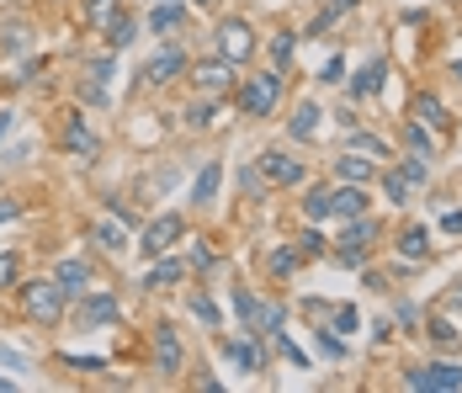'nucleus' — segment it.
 <instances>
[{"mask_svg":"<svg viewBox=\"0 0 462 393\" xmlns=\"http://www.w3.org/2000/svg\"><path fill=\"white\" fill-rule=\"evenodd\" d=\"M378 234H383V228H378V219H372V213L346 219V224H341V250H330V255H335L346 272H361V266H367V250L378 245Z\"/></svg>","mask_w":462,"mask_h":393,"instance_id":"f257e3e1","label":"nucleus"},{"mask_svg":"<svg viewBox=\"0 0 462 393\" xmlns=\"http://www.w3.org/2000/svg\"><path fill=\"white\" fill-rule=\"evenodd\" d=\"M282 102V69H261L239 85V112L244 117H271Z\"/></svg>","mask_w":462,"mask_h":393,"instance_id":"f03ea898","label":"nucleus"},{"mask_svg":"<svg viewBox=\"0 0 462 393\" xmlns=\"http://www.w3.org/2000/svg\"><path fill=\"white\" fill-rule=\"evenodd\" d=\"M234 314H239V325H244L250 335H271L277 325H288V308H282V303H266V298H255V292H244V287H234Z\"/></svg>","mask_w":462,"mask_h":393,"instance_id":"7ed1b4c3","label":"nucleus"},{"mask_svg":"<svg viewBox=\"0 0 462 393\" xmlns=\"http://www.w3.org/2000/svg\"><path fill=\"white\" fill-rule=\"evenodd\" d=\"M64 303H69V292L58 287V277L27 281V287H22V308H27V319H38V325H58V319H64Z\"/></svg>","mask_w":462,"mask_h":393,"instance_id":"20e7f679","label":"nucleus"},{"mask_svg":"<svg viewBox=\"0 0 462 393\" xmlns=\"http://www.w3.org/2000/svg\"><path fill=\"white\" fill-rule=\"evenodd\" d=\"M213 43H218V58L244 64V58H255V27H250L244 16H224L218 32H213Z\"/></svg>","mask_w":462,"mask_h":393,"instance_id":"39448f33","label":"nucleus"},{"mask_svg":"<svg viewBox=\"0 0 462 393\" xmlns=\"http://www.w3.org/2000/svg\"><path fill=\"white\" fill-rule=\"evenodd\" d=\"M404 389H425V393H458L462 389V367L458 362H425V367H409Z\"/></svg>","mask_w":462,"mask_h":393,"instance_id":"423d86ee","label":"nucleus"},{"mask_svg":"<svg viewBox=\"0 0 462 393\" xmlns=\"http://www.w3.org/2000/svg\"><path fill=\"white\" fill-rule=\"evenodd\" d=\"M186 75H191V85H197L202 96H224V91H234V64L229 58H197Z\"/></svg>","mask_w":462,"mask_h":393,"instance_id":"0eeeda50","label":"nucleus"},{"mask_svg":"<svg viewBox=\"0 0 462 393\" xmlns=\"http://www.w3.org/2000/svg\"><path fill=\"white\" fill-rule=\"evenodd\" d=\"M181 234H186V228H181V219H175V213H160V219H149V224H144L138 250H144V255H171V245L181 239Z\"/></svg>","mask_w":462,"mask_h":393,"instance_id":"6e6552de","label":"nucleus"},{"mask_svg":"<svg viewBox=\"0 0 462 393\" xmlns=\"http://www.w3.org/2000/svg\"><path fill=\"white\" fill-rule=\"evenodd\" d=\"M261 175H266L271 186H303V181H308L303 160H292L282 149H266V155H261Z\"/></svg>","mask_w":462,"mask_h":393,"instance_id":"1a4fd4ad","label":"nucleus"},{"mask_svg":"<svg viewBox=\"0 0 462 393\" xmlns=\"http://www.w3.org/2000/svg\"><path fill=\"white\" fill-rule=\"evenodd\" d=\"M186 69H191V58L181 54L175 43H165L160 54L149 58V69H144V80H149V85H171V80H181Z\"/></svg>","mask_w":462,"mask_h":393,"instance_id":"9d476101","label":"nucleus"},{"mask_svg":"<svg viewBox=\"0 0 462 393\" xmlns=\"http://www.w3.org/2000/svg\"><path fill=\"white\" fill-rule=\"evenodd\" d=\"M383 85H388V58H367V64L351 75V96H356V102L383 96Z\"/></svg>","mask_w":462,"mask_h":393,"instance_id":"9b49d317","label":"nucleus"},{"mask_svg":"<svg viewBox=\"0 0 462 393\" xmlns=\"http://www.w3.org/2000/svg\"><path fill=\"white\" fill-rule=\"evenodd\" d=\"M155 372H165V378L181 372V335H175L171 319H165V325H155Z\"/></svg>","mask_w":462,"mask_h":393,"instance_id":"f8f14e48","label":"nucleus"},{"mask_svg":"<svg viewBox=\"0 0 462 393\" xmlns=\"http://www.w3.org/2000/svg\"><path fill=\"white\" fill-rule=\"evenodd\" d=\"M75 319H80V330H107V325H117V298L112 292H91Z\"/></svg>","mask_w":462,"mask_h":393,"instance_id":"ddd939ff","label":"nucleus"},{"mask_svg":"<svg viewBox=\"0 0 462 393\" xmlns=\"http://www.w3.org/2000/svg\"><path fill=\"white\" fill-rule=\"evenodd\" d=\"M330 202H335V219H341V224H346V219H361V213L372 208L367 186H351V181H341V186H330Z\"/></svg>","mask_w":462,"mask_h":393,"instance_id":"4468645a","label":"nucleus"},{"mask_svg":"<svg viewBox=\"0 0 462 393\" xmlns=\"http://www.w3.org/2000/svg\"><path fill=\"white\" fill-rule=\"evenodd\" d=\"M96 133L85 128V117H69L64 122V155H75V160H96Z\"/></svg>","mask_w":462,"mask_h":393,"instance_id":"2eb2a0df","label":"nucleus"},{"mask_svg":"<svg viewBox=\"0 0 462 393\" xmlns=\"http://www.w3.org/2000/svg\"><path fill=\"white\" fill-rule=\"evenodd\" d=\"M54 277H58V287H64L69 298H85V292H91V261L69 255V261H58L54 266Z\"/></svg>","mask_w":462,"mask_h":393,"instance_id":"dca6fc26","label":"nucleus"},{"mask_svg":"<svg viewBox=\"0 0 462 393\" xmlns=\"http://www.w3.org/2000/svg\"><path fill=\"white\" fill-rule=\"evenodd\" d=\"M372 175H378V165H372L367 155H356V149H341V160H335V181H351V186H372Z\"/></svg>","mask_w":462,"mask_h":393,"instance_id":"f3484780","label":"nucleus"},{"mask_svg":"<svg viewBox=\"0 0 462 393\" xmlns=\"http://www.w3.org/2000/svg\"><path fill=\"white\" fill-rule=\"evenodd\" d=\"M218 186H224V165H218V160H208V165L197 170V181H191V208H213Z\"/></svg>","mask_w":462,"mask_h":393,"instance_id":"a211bd4d","label":"nucleus"},{"mask_svg":"<svg viewBox=\"0 0 462 393\" xmlns=\"http://www.w3.org/2000/svg\"><path fill=\"white\" fill-rule=\"evenodd\" d=\"M399 255H404L409 266H420V261H431V228L425 224H409L404 234H399V245H394Z\"/></svg>","mask_w":462,"mask_h":393,"instance_id":"6ab92c4d","label":"nucleus"},{"mask_svg":"<svg viewBox=\"0 0 462 393\" xmlns=\"http://www.w3.org/2000/svg\"><path fill=\"white\" fill-rule=\"evenodd\" d=\"M224 351H229V362L239 367V372H261V367H266V351H261V340H229Z\"/></svg>","mask_w":462,"mask_h":393,"instance_id":"aec40b11","label":"nucleus"},{"mask_svg":"<svg viewBox=\"0 0 462 393\" xmlns=\"http://www.w3.org/2000/svg\"><path fill=\"white\" fill-rule=\"evenodd\" d=\"M414 122H431V128H441V133H447V128H452V112L441 107V96L420 91V96H414Z\"/></svg>","mask_w":462,"mask_h":393,"instance_id":"412c9836","label":"nucleus"},{"mask_svg":"<svg viewBox=\"0 0 462 393\" xmlns=\"http://www.w3.org/2000/svg\"><path fill=\"white\" fill-rule=\"evenodd\" d=\"M399 138H404L409 155H420V160H436V155H441V149H436V138L425 133V122H404V128H399Z\"/></svg>","mask_w":462,"mask_h":393,"instance_id":"4be33fe9","label":"nucleus"},{"mask_svg":"<svg viewBox=\"0 0 462 393\" xmlns=\"http://www.w3.org/2000/svg\"><path fill=\"white\" fill-rule=\"evenodd\" d=\"M181 277H186V266H181L175 255H155V272L144 277V287H149V292H160V287H175Z\"/></svg>","mask_w":462,"mask_h":393,"instance_id":"5701e85b","label":"nucleus"},{"mask_svg":"<svg viewBox=\"0 0 462 393\" xmlns=\"http://www.w3.org/2000/svg\"><path fill=\"white\" fill-rule=\"evenodd\" d=\"M117 16H122V0H85V27L91 32H107Z\"/></svg>","mask_w":462,"mask_h":393,"instance_id":"b1692460","label":"nucleus"},{"mask_svg":"<svg viewBox=\"0 0 462 393\" xmlns=\"http://www.w3.org/2000/svg\"><path fill=\"white\" fill-rule=\"evenodd\" d=\"M186 27V5H155L149 11V32H160V38H171Z\"/></svg>","mask_w":462,"mask_h":393,"instance_id":"393cba45","label":"nucleus"},{"mask_svg":"<svg viewBox=\"0 0 462 393\" xmlns=\"http://www.w3.org/2000/svg\"><path fill=\"white\" fill-rule=\"evenodd\" d=\"M91 239H96L102 250H112V255L128 250V234H122V224H112V219H96V224H91Z\"/></svg>","mask_w":462,"mask_h":393,"instance_id":"a878e982","label":"nucleus"},{"mask_svg":"<svg viewBox=\"0 0 462 393\" xmlns=\"http://www.w3.org/2000/svg\"><path fill=\"white\" fill-rule=\"evenodd\" d=\"M288 133L292 138H314L319 133V107L314 102H298V112L288 117Z\"/></svg>","mask_w":462,"mask_h":393,"instance_id":"bb28decb","label":"nucleus"},{"mask_svg":"<svg viewBox=\"0 0 462 393\" xmlns=\"http://www.w3.org/2000/svg\"><path fill=\"white\" fill-rule=\"evenodd\" d=\"M107 43H112V54H122V49H133V43H138V22H133L128 11L107 27Z\"/></svg>","mask_w":462,"mask_h":393,"instance_id":"cd10ccee","label":"nucleus"},{"mask_svg":"<svg viewBox=\"0 0 462 393\" xmlns=\"http://www.w3.org/2000/svg\"><path fill=\"white\" fill-rule=\"evenodd\" d=\"M346 149H356V155H378V160L388 165V138H378V133H361V128H351Z\"/></svg>","mask_w":462,"mask_h":393,"instance_id":"c85d7f7f","label":"nucleus"},{"mask_svg":"<svg viewBox=\"0 0 462 393\" xmlns=\"http://www.w3.org/2000/svg\"><path fill=\"white\" fill-rule=\"evenodd\" d=\"M303 219H335V202H330V186H314L308 197H303Z\"/></svg>","mask_w":462,"mask_h":393,"instance_id":"c756f323","label":"nucleus"},{"mask_svg":"<svg viewBox=\"0 0 462 393\" xmlns=\"http://www.w3.org/2000/svg\"><path fill=\"white\" fill-rule=\"evenodd\" d=\"M298 261H303V250H298V245H277L266 266H271V277H292V272H298Z\"/></svg>","mask_w":462,"mask_h":393,"instance_id":"7c9ffc66","label":"nucleus"},{"mask_svg":"<svg viewBox=\"0 0 462 393\" xmlns=\"http://www.w3.org/2000/svg\"><path fill=\"white\" fill-rule=\"evenodd\" d=\"M218 117H224V107H218V96H213V102H208V96H202V102H197V107H191V112H186V122H191V128H197V133H202V128H213V122H218Z\"/></svg>","mask_w":462,"mask_h":393,"instance_id":"2f4dec72","label":"nucleus"},{"mask_svg":"<svg viewBox=\"0 0 462 393\" xmlns=\"http://www.w3.org/2000/svg\"><path fill=\"white\" fill-rule=\"evenodd\" d=\"M271 345H277V351H282V356H288L292 367H298V372H308V356H303V351H298V340L288 335V330H282V325H277V330H271Z\"/></svg>","mask_w":462,"mask_h":393,"instance_id":"473e14b6","label":"nucleus"},{"mask_svg":"<svg viewBox=\"0 0 462 393\" xmlns=\"http://www.w3.org/2000/svg\"><path fill=\"white\" fill-rule=\"evenodd\" d=\"M399 175H404L409 186H425V181H431V160H420V155H404V160H399Z\"/></svg>","mask_w":462,"mask_h":393,"instance_id":"72a5a7b5","label":"nucleus"},{"mask_svg":"<svg viewBox=\"0 0 462 393\" xmlns=\"http://www.w3.org/2000/svg\"><path fill=\"white\" fill-rule=\"evenodd\" d=\"M431 345H441V351H458V345H462L458 325H452V319H431Z\"/></svg>","mask_w":462,"mask_h":393,"instance_id":"f704fd0d","label":"nucleus"},{"mask_svg":"<svg viewBox=\"0 0 462 393\" xmlns=\"http://www.w3.org/2000/svg\"><path fill=\"white\" fill-rule=\"evenodd\" d=\"M383 197L399 208V202H409V181L399 175V170H383Z\"/></svg>","mask_w":462,"mask_h":393,"instance_id":"c9c22d12","label":"nucleus"},{"mask_svg":"<svg viewBox=\"0 0 462 393\" xmlns=\"http://www.w3.org/2000/svg\"><path fill=\"white\" fill-rule=\"evenodd\" d=\"M191 314H197L208 330H218V325H224V308H218L213 298H191Z\"/></svg>","mask_w":462,"mask_h":393,"instance_id":"e433bc0d","label":"nucleus"},{"mask_svg":"<svg viewBox=\"0 0 462 393\" xmlns=\"http://www.w3.org/2000/svg\"><path fill=\"white\" fill-rule=\"evenodd\" d=\"M292 49H298V38H292V32H277V38H271V64H277L282 75H288V58H292Z\"/></svg>","mask_w":462,"mask_h":393,"instance_id":"4c0bfd02","label":"nucleus"},{"mask_svg":"<svg viewBox=\"0 0 462 393\" xmlns=\"http://www.w3.org/2000/svg\"><path fill=\"white\" fill-rule=\"evenodd\" d=\"M298 250H303V255H330V239H324L319 228H303V234H298Z\"/></svg>","mask_w":462,"mask_h":393,"instance_id":"58836bf2","label":"nucleus"},{"mask_svg":"<svg viewBox=\"0 0 462 393\" xmlns=\"http://www.w3.org/2000/svg\"><path fill=\"white\" fill-rule=\"evenodd\" d=\"M239 186H244V197H261V192H266L271 181L261 175V165H244V170H239Z\"/></svg>","mask_w":462,"mask_h":393,"instance_id":"ea45409f","label":"nucleus"},{"mask_svg":"<svg viewBox=\"0 0 462 393\" xmlns=\"http://www.w3.org/2000/svg\"><path fill=\"white\" fill-rule=\"evenodd\" d=\"M319 80H324V85H341V80H346V54H330V58H324Z\"/></svg>","mask_w":462,"mask_h":393,"instance_id":"a19ab883","label":"nucleus"},{"mask_svg":"<svg viewBox=\"0 0 462 393\" xmlns=\"http://www.w3.org/2000/svg\"><path fill=\"white\" fill-rule=\"evenodd\" d=\"M319 351H324L330 362H346V335L335 340V335H330V330H319Z\"/></svg>","mask_w":462,"mask_h":393,"instance_id":"79ce46f5","label":"nucleus"},{"mask_svg":"<svg viewBox=\"0 0 462 393\" xmlns=\"http://www.w3.org/2000/svg\"><path fill=\"white\" fill-rule=\"evenodd\" d=\"M85 80H91V85H107V80H112V58H91V64H85Z\"/></svg>","mask_w":462,"mask_h":393,"instance_id":"37998d69","label":"nucleus"},{"mask_svg":"<svg viewBox=\"0 0 462 393\" xmlns=\"http://www.w3.org/2000/svg\"><path fill=\"white\" fill-rule=\"evenodd\" d=\"M16 277H22V261L16 255H0V287H16Z\"/></svg>","mask_w":462,"mask_h":393,"instance_id":"c03bdc74","label":"nucleus"},{"mask_svg":"<svg viewBox=\"0 0 462 393\" xmlns=\"http://www.w3.org/2000/svg\"><path fill=\"white\" fill-rule=\"evenodd\" d=\"M356 319H361V314H356L351 303H341V308H335V330H341V335H346V330H356Z\"/></svg>","mask_w":462,"mask_h":393,"instance_id":"a18cd8bd","label":"nucleus"},{"mask_svg":"<svg viewBox=\"0 0 462 393\" xmlns=\"http://www.w3.org/2000/svg\"><path fill=\"white\" fill-rule=\"evenodd\" d=\"M0 367H11V372H27V356H22V351H11V345H0Z\"/></svg>","mask_w":462,"mask_h":393,"instance_id":"49530a36","label":"nucleus"},{"mask_svg":"<svg viewBox=\"0 0 462 393\" xmlns=\"http://www.w3.org/2000/svg\"><path fill=\"white\" fill-rule=\"evenodd\" d=\"M191 266H197V272H213V250H208V245H191Z\"/></svg>","mask_w":462,"mask_h":393,"instance_id":"de8ad7c7","label":"nucleus"},{"mask_svg":"<svg viewBox=\"0 0 462 393\" xmlns=\"http://www.w3.org/2000/svg\"><path fill=\"white\" fill-rule=\"evenodd\" d=\"M335 122H341L346 133H351V128H361V117H356V107H341V112H335Z\"/></svg>","mask_w":462,"mask_h":393,"instance_id":"09e8293b","label":"nucleus"},{"mask_svg":"<svg viewBox=\"0 0 462 393\" xmlns=\"http://www.w3.org/2000/svg\"><path fill=\"white\" fill-rule=\"evenodd\" d=\"M112 219H122V224H128V228L138 224V213H133V208H128V202H112Z\"/></svg>","mask_w":462,"mask_h":393,"instance_id":"8fccbe9b","label":"nucleus"},{"mask_svg":"<svg viewBox=\"0 0 462 393\" xmlns=\"http://www.w3.org/2000/svg\"><path fill=\"white\" fill-rule=\"evenodd\" d=\"M16 213H22V202H11V197H0V224H11Z\"/></svg>","mask_w":462,"mask_h":393,"instance_id":"3c124183","label":"nucleus"},{"mask_svg":"<svg viewBox=\"0 0 462 393\" xmlns=\"http://www.w3.org/2000/svg\"><path fill=\"white\" fill-rule=\"evenodd\" d=\"M441 228H447V234H462V208H458V213H447V219H441Z\"/></svg>","mask_w":462,"mask_h":393,"instance_id":"603ef678","label":"nucleus"},{"mask_svg":"<svg viewBox=\"0 0 462 393\" xmlns=\"http://www.w3.org/2000/svg\"><path fill=\"white\" fill-rule=\"evenodd\" d=\"M11 128H16V112H11V107H5V112H0V138H5V133H11Z\"/></svg>","mask_w":462,"mask_h":393,"instance_id":"864d4df0","label":"nucleus"},{"mask_svg":"<svg viewBox=\"0 0 462 393\" xmlns=\"http://www.w3.org/2000/svg\"><path fill=\"white\" fill-rule=\"evenodd\" d=\"M447 308H462V281L452 287V292H447Z\"/></svg>","mask_w":462,"mask_h":393,"instance_id":"5fc2aeb1","label":"nucleus"},{"mask_svg":"<svg viewBox=\"0 0 462 393\" xmlns=\"http://www.w3.org/2000/svg\"><path fill=\"white\" fill-rule=\"evenodd\" d=\"M330 5H335V11H351V5H361V0H330Z\"/></svg>","mask_w":462,"mask_h":393,"instance_id":"6e6d98bb","label":"nucleus"},{"mask_svg":"<svg viewBox=\"0 0 462 393\" xmlns=\"http://www.w3.org/2000/svg\"><path fill=\"white\" fill-rule=\"evenodd\" d=\"M191 5H202V11H213V0H191Z\"/></svg>","mask_w":462,"mask_h":393,"instance_id":"4d7b16f0","label":"nucleus"},{"mask_svg":"<svg viewBox=\"0 0 462 393\" xmlns=\"http://www.w3.org/2000/svg\"><path fill=\"white\" fill-rule=\"evenodd\" d=\"M452 75H458V80H462V58H458V64H452Z\"/></svg>","mask_w":462,"mask_h":393,"instance_id":"13d9d810","label":"nucleus"},{"mask_svg":"<svg viewBox=\"0 0 462 393\" xmlns=\"http://www.w3.org/2000/svg\"><path fill=\"white\" fill-rule=\"evenodd\" d=\"M155 5H181V0H155Z\"/></svg>","mask_w":462,"mask_h":393,"instance_id":"bf43d9fd","label":"nucleus"},{"mask_svg":"<svg viewBox=\"0 0 462 393\" xmlns=\"http://www.w3.org/2000/svg\"><path fill=\"white\" fill-rule=\"evenodd\" d=\"M5 389H11V378H0V393H5Z\"/></svg>","mask_w":462,"mask_h":393,"instance_id":"052dcab7","label":"nucleus"}]
</instances>
